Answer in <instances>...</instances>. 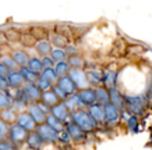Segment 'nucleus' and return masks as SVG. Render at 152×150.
<instances>
[{
  "label": "nucleus",
  "mask_w": 152,
  "mask_h": 150,
  "mask_svg": "<svg viewBox=\"0 0 152 150\" xmlns=\"http://www.w3.org/2000/svg\"><path fill=\"white\" fill-rule=\"evenodd\" d=\"M71 121H73L77 127H80L85 133H91V132L96 131L98 125L96 121L89 115V113L87 111V109H80L77 111H74L71 114Z\"/></svg>",
  "instance_id": "nucleus-1"
},
{
  "label": "nucleus",
  "mask_w": 152,
  "mask_h": 150,
  "mask_svg": "<svg viewBox=\"0 0 152 150\" xmlns=\"http://www.w3.org/2000/svg\"><path fill=\"white\" fill-rule=\"evenodd\" d=\"M126 100V110L129 111L131 115L140 117L145 113L148 103V97L145 96H131V95H124Z\"/></svg>",
  "instance_id": "nucleus-2"
},
{
  "label": "nucleus",
  "mask_w": 152,
  "mask_h": 150,
  "mask_svg": "<svg viewBox=\"0 0 152 150\" xmlns=\"http://www.w3.org/2000/svg\"><path fill=\"white\" fill-rule=\"evenodd\" d=\"M37 132L39 133V136L43 139L45 143H57L59 142V132L55 131L52 127H49L46 122L42 124V125H38Z\"/></svg>",
  "instance_id": "nucleus-3"
},
{
  "label": "nucleus",
  "mask_w": 152,
  "mask_h": 150,
  "mask_svg": "<svg viewBox=\"0 0 152 150\" xmlns=\"http://www.w3.org/2000/svg\"><path fill=\"white\" fill-rule=\"evenodd\" d=\"M28 133L24 128L18 127L17 124H14V125H10V132H9V139L13 142L15 146L18 145H23L27 142V138H28Z\"/></svg>",
  "instance_id": "nucleus-4"
},
{
  "label": "nucleus",
  "mask_w": 152,
  "mask_h": 150,
  "mask_svg": "<svg viewBox=\"0 0 152 150\" xmlns=\"http://www.w3.org/2000/svg\"><path fill=\"white\" fill-rule=\"evenodd\" d=\"M50 114L53 117H56L57 120H60L61 122L67 124L69 121H71V111L69 110V107L66 106L64 101H60L57 106L52 107Z\"/></svg>",
  "instance_id": "nucleus-5"
},
{
  "label": "nucleus",
  "mask_w": 152,
  "mask_h": 150,
  "mask_svg": "<svg viewBox=\"0 0 152 150\" xmlns=\"http://www.w3.org/2000/svg\"><path fill=\"white\" fill-rule=\"evenodd\" d=\"M17 125L21 128H24L27 132H35L37 131V122L34 121V118L31 117V114L28 111H23V113L18 114V118H17Z\"/></svg>",
  "instance_id": "nucleus-6"
},
{
  "label": "nucleus",
  "mask_w": 152,
  "mask_h": 150,
  "mask_svg": "<svg viewBox=\"0 0 152 150\" xmlns=\"http://www.w3.org/2000/svg\"><path fill=\"white\" fill-rule=\"evenodd\" d=\"M66 131L69 132L70 138H71V141L75 142V143H80V142L87 141L88 133H85V132H84L81 128L77 127V125H75L73 121H69V122L66 124Z\"/></svg>",
  "instance_id": "nucleus-7"
},
{
  "label": "nucleus",
  "mask_w": 152,
  "mask_h": 150,
  "mask_svg": "<svg viewBox=\"0 0 152 150\" xmlns=\"http://www.w3.org/2000/svg\"><path fill=\"white\" fill-rule=\"evenodd\" d=\"M69 77L71 78L73 82L77 85L78 91L89 88L88 78H87V71H84V70H71V71L69 72Z\"/></svg>",
  "instance_id": "nucleus-8"
},
{
  "label": "nucleus",
  "mask_w": 152,
  "mask_h": 150,
  "mask_svg": "<svg viewBox=\"0 0 152 150\" xmlns=\"http://www.w3.org/2000/svg\"><path fill=\"white\" fill-rule=\"evenodd\" d=\"M78 96H80V100H81V103H83L84 107H89V106L98 103L96 100V91H95V88H87V89H81L78 91Z\"/></svg>",
  "instance_id": "nucleus-9"
},
{
  "label": "nucleus",
  "mask_w": 152,
  "mask_h": 150,
  "mask_svg": "<svg viewBox=\"0 0 152 150\" xmlns=\"http://www.w3.org/2000/svg\"><path fill=\"white\" fill-rule=\"evenodd\" d=\"M87 111L89 113V115L92 117L95 121H96L98 125H102V124H106V115H105V106L99 104V103H95V104L89 106L87 109Z\"/></svg>",
  "instance_id": "nucleus-10"
},
{
  "label": "nucleus",
  "mask_w": 152,
  "mask_h": 150,
  "mask_svg": "<svg viewBox=\"0 0 152 150\" xmlns=\"http://www.w3.org/2000/svg\"><path fill=\"white\" fill-rule=\"evenodd\" d=\"M23 92L24 95L27 96L28 99L31 100V103H38V101H41L42 99V92L41 89L37 86V83H25L23 88Z\"/></svg>",
  "instance_id": "nucleus-11"
},
{
  "label": "nucleus",
  "mask_w": 152,
  "mask_h": 150,
  "mask_svg": "<svg viewBox=\"0 0 152 150\" xmlns=\"http://www.w3.org/2000/svg\"><path fill=\"white\" fill-rule=\"evenodd\" d=\"M109 96H110V104L116 106L120 111H124L126 110L124 95L117 88H112V89H109Z\"/></svg>",
  "instance_id": "nucleus-12"
},
{
  "label": "nucleus",
  "mask_w": 152,
  "mask_h": 150,
  "mask_svg": "<svg viewBox=\"0 0 152 150\" xmlns=\"http://www.w3.org/2000/svg\"><path fill=\"white\" fill-rule=\"evenodd\" d=\"M105 115H106V124L107 125H116L120 121L121 111L116 106L107 104V106H105Z\"/></svg>",
  "instance_id": "nucleus-13"
},
{
  "label": "nucleus",
  "mask_w": 152,
  "mask_h": 150,
  "mask_svg": "<svg viewBox=\"0 0 152 150\" xmlns=\"http://www.w3.org/2000/svg\"><path fill=\"white\" fill-rule=\"evenodd\" d=\"M7 81H9L10 89H21L25 85V79L20 71H10V74L7 75Z\"/></svg>",
  "instance_id": "nucleus-14"
},
{
  "label": "nucleus",
  "mask_w": 152,
  "mask_h": 150,
  "mask_svg": "<svg viewBox=\"0 0 152 150\" xmlns=\"http://www.w3.org/2000/svg\"><path fill=\"white\" fill-rule=\"evenodd\" d=\"M87 78H88V83L91 88H101L103 86V72L96 71V70H89L87 71Z\"/></svg>",
  "instance_id": "nucleus-15"
},
{
  "label": "nucleus",
  "mask_w": 152,
  "mask_h": 150,
  "mask_svg": "<svg viewBox=\"0 0 152 150\" xmlns=\"http://www.w3.org/2000/svg\"><path fill=\"white\" fill-rule=\"evenodd\" d=\"M57 85H59L63 91L67 93L69 96L74 95V93H77L78 92V88L77 85L73 82V79L67 75V77H63V78H59V81H57Z\"/></svg>",
  "instance_id": "nucleus-16"
},
{
  "label": "nucleus",
  "mask_w": 152,
  "mask_h": 150,
  "mask_svg": "<svg viewBox=\"0 0 152 150\" xmlns=\"http://www.w3.org/2000/svg\"><path fill=\"white\" fill-rule=\"evenodd\" d=\"M28 113L31 114V117H32L34 121L37 122V125H42V124L46 122L48 115L38 107L37 103H34V104H31L29 107H28Z\"/></svg>",
  "instance_id": "nucleus-17"
},
{
  "label": "nucleus",
  "mask_w": 152,
  "mask_h": 150,
  "mask_svg": "<svg viewBox=\"0 0 152 150\" xmlns=\"http://www.w3.org/2000/svg\"><path fill=\"white\" fill-rule=\"evenodd\" d=\"M25 143H27V146L31 150H41L42 146L45 145L43 139L39 136V133H38L37 131L28 133V138H27V142H25Z\"/></svg>",
  "instance_id": "nucleus-18"
},
{
  "label": "nucleus",
  "mask_w": 152,
  "mask_h": 150,
  "mask_svg": "<svg viewBox=\"0 0 152 150\" xmlns=\"http://www.w3.org/2000/svg\"><path fill=\"white\" fill-rule=\"evenodd\" d=\"M18 114L17 113V110L11 107L9 110H4V111H0V118L3 120L4 122H7L9 125H14V124L17 122V118H18Z\"/></svg>",
  "instance_id": "nucleus-19"
},
{
  "label": "nucleus",
  "mask_w": 152,
  "mask_h": 150,
  "mask_svg": "<svg viewBox=\"0 0 152 150\" xmlns=\"http://www.w3.org/2000/svg\"><path fill=\"white\" fill-rule=\"evenodd\" d=\"M66 106L69 107V110L71 111V114L74 113V111H77V110L80 109H85L83 106V103H81V100H80V96H78V92L77 93H74V95L69 96V99L64 101Z\"/></svg>",
  "instance_id": "nucleus-20"
},
{
  "label": "nucleus",
  "mask_w": 152,
  "mask_h": 150,
  "mask_svg": "<svg viewBox=\"0 0 152 150\" xmlns=\"http://www.w3.org/2000/svg\"><path fill=\"white\" fill-rule=\"evenodd\" d=\"M35 49L38 50V53L42 57H46V56H50L53 47H52V42L46 41V39H42V41H38L35 43Z\"/></svg>",
  "instance_id": "nucleus-21"
},
{
  "label": "nucleus",
  "mask_w": 152,
  "mask_h": 150,
  "mask_svg": "<svg viewBox=\"0 0 152 150\" xmlns=\"http://www.w3.org/2000/svg\"><path fill=\"white\" fill-rule=\"evenodd\" d=\"M41 101L43 103V104H46L48 107H50L52 109V107H55V106L59 104L60 99L55 95V92L53 91H48V92H43V93H42Z\"/></svg>",
  "instance_id": "nucleus-22"
},
{
  "label": "nucleus",
  "mask_w": 152,
  "mask_h": 150,
  "mask_svg": "<svg viewBox=\"0 0 152 150\" xmlns=\"http://www.w3.org/2000/svg\"><path fill=\"white\" fill-rule=\"evenodd\" d=\"M117 72L116 71H106L103 72V86L107 89L117 88Z\"/></svg>",
  "instance_id": "nucleus-23"
},
{
  "label": "nucleus",
  "mask_w": 152,
  "mask_h": 150,
  "mask_svg": "<svg viewBox=\"0 0 152 150\" xmlns=\"http://www.w3.org/2000/svg\"><path fill=\"white\" fill-rule=\"evenodd\" d=\"M96 100L98 103L102 106H107L110 104V96H109V89L105 86H101V88H96Z\"/></svg>",
  "instance_id": "nucleus-24"
},
{
  "label": "nucleus",
  "mask_w": 152,
  "mask_h": 150,
  "mask_svg": "<svg viewBox=\"0 0 152 150\" xmlns=\"http://www.w3.org/2000/svg\"><path fill=\"white\" fill-rule=\"evenodd\" d=\"M11 56H13V59L15 60V63L18 64L20 67H27L28 61L31 59L27 51H24V50H14L13 53H11Z\"/></svg>",
  "instance_id": "nucleus-25"
},
{
  "label": "nucleus",
  "mask_w": 152,
  "mask_h": 150,
  "mask_svg": "<svg viewBox=\"0 0 152 150\" xmlns=\"http://www.w3.org/2000/svg\"><path fill=\"white\" fill-rule=\"evenodd\" d=\"M27 67L31 70L32 72L38 74V75H41L42 71L45 70V67H43V63H42V59H39V57H35V56L29 59Z\"/></svg>",
  "instance_id": "nucleus-26"
},
{
  "label": "nucleus",
  "mask_w": 152,
  "mask_h": 150,
  "mask_svg": "<svg viewBox=\"0 0 152 150\" xmlns=\"http://www.w3.org/2000/svg\"><path fill=\"white\" fill-rule=\"evenodd\" d=\"M20 72H21V75H23L24 79H25V83H37L39 77H41V75L32 72L28 67H21V68H20Z\"/></svg>",
  "instance_id": "nucleus-27"
},
{
  "label": "nucleus",
  "mask_w": 152,
  "mask_h": 150,
  "mask_svg": "<svg viewBox=\"0 0 152 150\" xmlns=\"http://www.w3.org/2000/svg\"><path fill=\"white\" fill-rule=\"evenodd\" d=\"M13 107V99L10 97L9 92L0 91V111H4Z\"/></svg>",
  "instance_id": "nucleus-28"
},
{
  "label": "nucleus",
  "mask_w": 152,
  "mask_h": 150,
  "mask_svg": "<svg viewBox=\"0 0 152 150\" xmlns=\"http://www.w3.org/2000/svg\"><path fill=\"white\" fill-rule=\"evenodd\" d=\"M0 61L4 64V65L10 70V71H20V68H21L18 64L15 63V60L13 59V56H11V54L1 56V57H0Z\"/></svg>",
  "instance_id": "nucleus-29"
},
{
  "label": "nucleus",
  "mask_w": 152,
  "mask_h": 150,
  "mask_svg": "<svg viewBox=\"0 0 152 150\" xmlns=\"http://www.w3.org/2000/svg\"><path fill=\"white\" fill-rule=\"evenodd\" d=\"M46 124L49 125V127H52L55 131H57L60 133V132H63L66 129V124L64 122H61L60 120H57L56 117H53V115H48V118H46Z\"/></svg>",
  "instance_id": "nucleus-30"
},
{
  "label": "nucleus",
  "mask_w": 152,
  "mask_h": 150,
  "mask_svg": "<svg viewBox=\"0 0 152 150\" xmlns=\"http://www.w3.org/2000/svg\"><path fill=\"white\" fill-rule=\"evenodd\" d=\"M55 71L57 74V77L59 78H63V77H67L69 72L71 71V67H70V64L67 61H63V63H57L55 65Z\"/></svg>",
  "instance_id": "nucleus-31"
},
{
  "label": "nucleus",
  "mask_w": 152,
  "mask_h": 150,
  "mask_svg": "<svg viewBox=\"0 0 152 150\" xmlns=\"http://www.w3.org/2000/svg\"><path fill=\"white\" fill-rule=\"evenodd\" d=\"M50 57L56 64L63 63V61H66V59H67V51H66V49H57V47H55V49L52 50Z\"/></svg>",
  "instance_id": "nucleus-32"
},
{
  "label": "nucleus",
  "mask_w": 152,
  "mask_h": 150,
  "mask_svg": "<svg viewBox=\"0 0 152 150\" xmlns=\"http://www.w3.org/2000/svg\"><path fill=\"white\" fill-rule=\"evenodd\" d=\"M67 63L70 64L71 70H83V67L85 65L84 60L81 59L78 54H75V56H69V60H67Z\"/></svg>",
  "instance_id": "nucleus-33"
},
{
  "label": "nucleus",
  "mask_w": 152,
  "mask_h": 150,
  "mask_svg": "<svg viewBox=\"0 0 152 150\" xmlns=\"http://www.w3.org/2000/svg\"><path fill=\"white\" fill-rule=\"evenodd\" d=\"M41 77L45 78V79H48L49 82H52L53 85H56V83H57V81H59V77H57V74H56L55 68H45L43 71H42Z\"/></svg>",
  "instance_id": "nucleus-34"
},
{
  "label": "nucleus",
  "mask_w": 152,
  "mask_h": 150,
  "mask_svg": "<svg viewBox=\"0 0 152 150\" xmlns=\"http://www.w3.org/2000/svg\"><path fill=\"white\" fill-rule=\"evenodd\" d=\"M37 86L41 89V92L43 93V92H48V91H52V88H53V83L52 82H49L48 79H45V78L39 77V79H38L37 82Z\"/></svg>",
  "instance_id": "nucleus-35"
},
{
  "label": "nucleus",
  "mask_w": 152,
  "mask_h": 150,
  "mask_svg": "<svg viewBox=\"0 0 152 150\" xmlns=\"http://www.w3.org/2000/svg\"><path fill=\"white\" fill-rule=\"evenodd\" d=\"M9 132H10V125L0 118V141L9 139Z\"/></svg>",
  "instance_id": "nucleus-36"
},
{
  "label": "nucleus",
  "mask_w": 152,
  "mask_h": 150,
  "mask_svg": "<svg viewBox=\"0 0 152 150\" xmlns=\"http://www.w3.org/2000/svg\"><path fill=\"white\" fill-rule=\"evenodd\" d=\"M126 125H127V128H129L131 132H138V117H135V115H131L129 118V121L126 122Z\"/></svg>",
  "instance_id": "nucleus-37"
},
{
  "label": "nucleus",
  "mask_w": 152,
  "mask_h": 150,
  "mask_svg": "<svg viewBox=\"0 0 152 150\" xmlns=\"http://www.w3.org/2000/svg\"><path fill=\"white\" fill-rule=\"evenodd\" d=\"M52 91L55 92V95L60 99V101H66V100L69 99V95H67V93H66V92L63 91V89H61V88H60L57 83H56V85H53Z\"/></svg>",
  "instance_id": "nucleus-38"
},
{
  "label": "nucleus",
  "mask_w": 152,
  "mask_h": 150,
  "mask_svg": "<svg viewBox=\"0 0 152 150\" xmlns=\"http://www.w3.org/2000/svg\"><path fill=\"white\" fill-rule=\"evenodd\" d=\"M52 43H53L57 49H64V46L67 47V42H66V39L63 36H59V35H55V36H53Z\"/></svg>",
  "instance_id": "nucleus-39"
},
{
  "label": "nucleus",
  "mask_w": 152,
  "mask_h": 150,
  "mask_svg": "<svg viewBox=\"0 0 152 150\" xmlns=\"http://www.w3.org/2000/svg\"><path fill=\"white\" fill-rule=\"evenodd\" d=\"M17 146L14 145L10 139H3L0 141V150H15Z\"/></svg>",
  "instance_id": "nucleus-40"
},
{
  "label": "nucleus",
  "mask_w": 152,
  "mask_h": 150,
  "mask_svg": "<svg viewBox=\"0 0 152 150\" xmlns=\"http://www.w3.org/2000/svg\"><path fill=\"white\" fill-rule=\"evenodd\" d=\"M59 142L60 143H63V145H70L71 143V138H70V135H69V132L66 131H63V132H60V135H59Z\"/></svg>",
  "instance_id": "nucleus-41"
},
{
  "label": "nucleus",
  "mask_w": 152,
  "mask_h": 150,
  "mask_svg": "<svg viewBox=\"0 0 152 150\" xmlns=\"http://www.w3.org/2000/svg\"><path fill=\"white\" fill-rule=\"evenodd\" d=\"M42 63H43V67H45V68H55V65H56V63L52 60L50 56L42 57Z\"/></svg>",
  "instance_id": "nucleus-42"
},
{
  "label": "nucleus",
  "mask_w": 152,
  "mask_h": 150,
  "mask_svg": "<svg viewBox=\"0 0 152 150\" xmlns=\"http://www.w3.org/2000/svg\"><path fill=\"white\" fill-rule=\"evenodd\" d=\"M10 89L9 86V81H7V77H1L0 75V91L7 92Z\"/></svg>",
  "instance_id": "nucleus-43"
},
{
  "label": "nucleus",
  "mask_w": 152,
  "mask_h": 150,
  "mask_svg": "<svg viewBox=\"0 0 152 150\" xmlns=\"http://www.w3.org/2000/svg\"><path fill=\"white\" fill-rule=\"evenodd\" d=\"M9 74H10V70L7 68L1 61H0V75H1V77H7Z\"/></svg>",
  "instance_id": "nucleus-44"
}]
</instances>
